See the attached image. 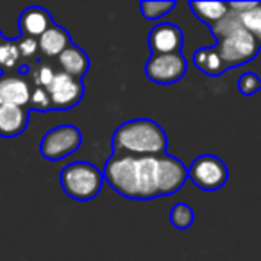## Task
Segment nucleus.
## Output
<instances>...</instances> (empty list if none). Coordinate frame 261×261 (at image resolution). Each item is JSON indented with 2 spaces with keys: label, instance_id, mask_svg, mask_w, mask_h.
Instances as JSON below:
<instances>
[{
  "label": "nucleus",
  "instance_id": "nucleus-1",
  "mask_svg": "<svg viewBox=\"0 0 261 261\" xmlns=\"http://www.w3.org/2000/svg\"><path fill=\"white\" fill-rule=\"evenodd\" d=\"M102 175L125 199L150 200L179 192L188 179V168L181 160L168 154L149 158L111 154Z\"/></svg>",
  "mask_w": 261,
  "mask_h": 261
},
{
  "label": "nucleus",
  "instance_id": "nucleus-2",
  "mask_svg": "<svg viewBox=\"0 0 261 261\" xmlns=\"http://www.w3.org/2000/svg\"><path fill=\"white\" fill-rule=\"evenodd\" d=\"M113 154L135 158L163 156L167 154L168 138L165 129L149 118L127 120L120 123L111 138Z\"/></svg>",
  "mask_w": 261,
  "mask_h": 261
},
{
  "label": "nucleus",
  "instance_id": "nucleus-3",
  "mask_svg": "<svg viewBox=\"0 0 261 261\" xmlns=\"http://www.w3.org/2000/svg\"><path fill=\"white\" fill-rule=\"evenodd\" d=\"M210 31L217 40V45H213V47L220 54L227 70L245 65V63L256 59V56L259 54V43L242 25L238 13L232 11V9H229L225 18L211 25Z\"/></svg>",
  "mask_w": 261,
  "mask_h": 261
},
{
  "label": "nucleus",
  "instance_id": "nucleus-4",
  "mask_svg": "<svg viewBox=\"0 0 261 261\" xmlns=\"http://www.w3.org/2000/svg\"><path fill=\"white\" fill-rule=\"evenodd\" d=\"M61 188L70 199L88 202L93 200L100 193L104 185V175L95 165L88 161H77V163L66 165L59 175Z\"/></svg>",
  "mask_w": 261,
  "mask_h": 261
},
{
  "label": "nucleus",
  "instance_id": "nucleus-5",
  "mask_svg": "<svg viewBox=\"0 0 261 261\" xmlns=\"http://www.w3.org/2000/svg\"><path fill=\"white\" fill-rule=\"evenodd\" d=\"M83 145V135L75 125H58L45 133L40 143V152L48 161H61Z\"/></svg>",
  "mask_w": 261,
  "mask_h": 261
},
{
  "label": "nucleus",
  "instance_id": "nucleus-6",
  "mask_svg": "<svg viewBox=\"0 0 261 261\" xmlns=\"http://www.w3.org/2000/svg\"><path fill=\"white\" fill-rule=\"evenodd\" d=\"M188 179L204 192H217L224 188L229 179V170L220 158L213 154H202L195 158L188 167Z\"/></svg>",
  "mask_w": 261,
  "mask_h": 261
},
{
  "label": "nucleus",
  "instance_id": "nucleus-7",
  "mask_svg": "<svg viewBox=\"0 0 261 261\" xmlns=\"http://www.w3.org/2000/svg\"><path fill=\"white\" fill-rule=\"evenodd\" d=\"M188 70L185 56L179 54H161L150 56L145 63V77L154 84H174L185 77Z\"/></svg>",
  "mask_w": 261,
  "mask_h": 261
},
{
  "label": "nucleus",
  "instance_id": "nucleus-8",
  "mask_svg": "<svg viewBox=\"0 0 261 261\" xmlns=\"http://www.w3.org/2000/svg\"><path fill=\"white\" fill-rule=\"evenodd\" d=\"M48 97L52 102V109H72L83 100L84 97V84L81 79L70 77L63 72H58L52 79L50 86L47 88Z\"/></svg>",
  "mask_w": 261,
  "mask_h": 261
},
{
  "label": "nucleus",
  "instance_id": "nucleus-9",
  "mask_svg": "<svg viewBox=\"0 0 261 261\" xmlns=\"http://www.w3.org/2000/svg\"><path fill=\"white\" fill-rule=\"evenodd\" d=\"M147 45L152 56L179 54L185 45V36H182V31L174 23H156L149 33Z\"/></svg>",
  "mask_w": 261,
  "mask_h": 261
},
{
  "label": "nucleus",
  "instance_id": "nucleus-10",
  "mask_svg": "<svg viewBox=\"0 0 261 261\" xmlns=\"http://www.w3.org/2000/svg\"><path fill=\"white\" fill-rule=\"evenodd\" d=\"M31 84L29 77L20 73H2L0 75V106H18V108H29Z\"/></svg>",
  "mask_w": 261,
  "mask_h": 261
},
{
  "label": "nucleus",
  "instance_id": "nucleus-11",
  "mask_svg": "<svg viewBox=\"0 0 261 261\" xmlns=\"http://www.w3.org/2000/svg\"><path fill=\"white\" fill-rule=\"evenodd\" d=\"M52 23H54V20H52L50 13L41 6H31V8L23 9L18 18L22 36H29L34 40H38Z\"/></svg>",
  "mask_w": 261,
  "mask_h": 261
},
{
  "label": "nucleus",
  "instance_id": "nucleus-12",
  "mask_svg": "<svg viewBox=\"0 0 261 261\" xmlns=\"http://www.w3.org/2000/svg\"><path fill=\"white\" fill-rule=\"evenodd\" d=\"M29 123V108L18 106H0V136L15 138L27 129Z\"/></svg>",
  "mask_w": 261,
  "mask_h": 261
},
{
  "label": "nucleus",
  "instance_id": "nucleus-13",
  "mask_svg": "<svg viewBox=\"0 0 261 261\" xmlns=\"http://www.w3.org/2000/svg\"><path fill=\"white\" fill-rule=\"evenodd\" d=\"M72 43L68 31L63 29L58 23H52L40 38H38V47H40V54H43L45 58H56L58 59L66 48Z\"/></svg>",
  "mask_w": 261,
  "mask_h": 261
},
{
  "label": "nucleus",
  "instance_id": "nucleus-14",
  "mask_svg": "<svg viewBox=\"0 0 261 261\" xmlns=\"http://www.w3.org/2000/svg\"><path fill=\"white\" fill-rule=\"evenodd\" d=\"M58 65H59V72L83 81V77L90 70V58H88V54L81 47L70 45L58 58Z\"/></svg>",
  "mask_w": 261,
  "mask_h": 261
},
{
  "label": "nucleus",
  "instance_id": "nucleus-15",
  "mask_svg": "<svg viewBox=\"0 0 261 261\" xmlns=\"http://www.w3.org/2000/svg\"><path fill=\"white\" fill-rule=\"evenodd\" d=\"M193 65L210 77H220L227 72V66L222 61L215 47H202L193 54Z\"/></svg>",
  "mask_w": 261,
  "mask_h": 261
},
{
  "label": "nucleus",
  "instance_id": "nucleus-16",
  "mask_svg": "<svg viewBox=\"0 0 261 261\" xmlns=\"http://www.w3.org/2000/svg\"><path fill=\"white\" fill-rule=\"evenodd\" d=\"M190 9L193 11V15L204 22L207 27L218 23L222 18H225L229 13V2H188Z\"/></svg>",
  "mask_w": 261,
  "mask_h": 261
},
{
  "label": "nucleus",
  "instance_id": "nucleus-17",
  "mask_svg": "<svg viewBox=\"0 0 261 261\" xmlns=\"http://www.w3.org/2000/svg\"><path fill=\"white\" fill-rule=\"evenodd\" d=\"M22 56H20L16 40H2L0 41V70L4 73H16L22 66Z\"/></svg>",
  "mask_w": 261,
  "mask_h": 261
},
{
  "label": "nucleus",
  "instance_id": "nucleus-18",
  "mask_svg": "<svg viewBox=\"0 0 261 261\" xmlns=\"http://www.w3.org/2000/svg\"><path fill=\"white\" fill-rule=\"evenodd\" d=\"M58 72L59 70H56L50 63L36 59V61L31 65L29 81H31V84H33V88H45V90H47Z\"/></svg>",
  "mask_w": 261,
  "mask_h": 261
},
{
  "label": "nucleus",
  "instance_id": "nucleus-19",
  "mask_svg": "<svg viewBox=\"0 0 261 261\" xmlns=\"http://www.w3.org/2000/svg\"><path fill=\"white\" fill-rule=\"evenodd\" d=\"M238 16H240L242 25L252 34L254 40H256L261 47V2H254L249 11L242 13V15H238Z\"/></svg>",
  "mask_w": 261,
  "mask_h": 261
},
{
  "label": "nucleus",
  "instance_id": "nucleus-20",
  "mask_svg": "<svg viewBox=\"0 0 261 261\" xmlns=\"http://www.w3.org/2000/svg\"><path fill=\"white\" fill-rule=\"evenodd\" d=\"M193 220H195V211H193L192 206L182 204V202L172 206L170 224L174 225L175 229H179V231H186V229L192 227Z\"/></svg>",
  "mask_w": 261,
  "mask_h": 261
},
{
  "label": "nucleus",
  "instance_id": "nucleus-21",
  "mask_svg": "<svg viewBox=\"0 0 261 261\" xmlns=\"http://www.w3.org/2000/svg\"><path fill=\"white\" fill-rule=\"evenodd\" d=\"M175 8V2L163 0V2H152V0H143L140 2V11L145 20H160L167 16Z\"/></svg>",
  "mask_w": 261,
  "mask_h": 261
},
{
  "label": "nucleus",
  "instance_id": "nucleus-22",
  "mask_svg": "<svg viewBox=\"0 0 261 261\" xmlns=\"http://www.w3.org/2000/svg\"><path fill=\"white\" fill-rule=\"evenodd\" d=\"M238 90H240V93H242V95L250 97V95L261 91V79L252 72L243 73V75L238 79Z\"/></svg>",
  "mask_w": 261,
  "mask_h": 261
},
{
  "label": "nucleus",
  "instance_id": "nucleus-23",
  "mask_svg": "<svg viewBox=\"0 0 261 261\" xmlns=\"http://www.w3.org/2000/svg\"><path fill=\"white\" fill-rule=\"evenodd\" d=\"M29 108L36 109V111H50L52 102H50V97H48V91L45 90V88H33Z\"/></svg>",
  "mask_w": 261,
  "mask_h": 261
},
{
  "label": "nucleus",
  "instance_id": "nucleus-24",
  "mask_svg": "<svg viewBox=\"0 0 261 261\" xmlns=\"http://www.w3.org/2000/svg\"><path fill=\"white\" fill-rule=\"evenodd\" d=\"M16 45H18V50H20V56H22L23 61L27 59H33L40 54V47H38V40L34 38H29V36H22L16 40Z\"/></svg>",
  "mask_w": 261,
  "mask_h": 261
},
{
  "label": "nucleus",
  "instance_id": "nucleus-25",
  "mask_svg": "<svg viewBox=\"0 0 261 261\" xmlns=\"http://www.w3.org/2000/svg\"><path fill=\"white\" fill-rule=\"evenodd\" d=\"M2 40H4V36H2V34H0V41H2Z\"/></svg>",
  "mask_w": 261,
  "mask_h": 261
}]
</instances>
